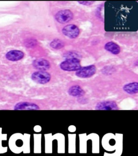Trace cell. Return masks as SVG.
I'll return each instance as SVG.
<instances>
[{"instance_id": "11", "label": "cell", "mask_w": 138, "mask_h": 156, "mask_svg": "<svg viewBox=\"0 0 138 156\" xmlns=\"http://www.w3.org/2000/svg\"><path fill=\"white\" fill-rule=\"evenodd\" d=\"M104 48L107 51H109L114 55L119 54L121 51V49L119 45L112 41L107 42L105 44Z\"/></svg>"}, {"instance_id": "14", "label": "cell", "mask_w": 138, "mask_h": 156, "mask_svg": "<svg viewBox=\"0 0 138 156\" xmlns=\"http://www.w3.org/2000/svg\"><path fill=\"white\" fill-rule=\"evenodd\" d=\"M36 44L37 41L35 39H28L25 42V46L28 47H32L35 46Z\"/></svg>"}, {"instance_id": "5", "label": "cell", "mask_w": 138, "mask_h": 156, "mask_svg": "<svg viewBox=\"0 0 138 156\" xmlns=\"http://www.w3.org/2000/svg\"><path fill=\"white\" fill-rule=\"evenodd\" d=\"M63 34L70 39L77 38L80 33L79 28L75 24H70L66 25L62 30Z\"/></svg>"}, {"instance_id": "3", "label": "cell", "mask_w": 138, "mask_h": 156, "mask_svg": "<svg viewBox=\"0 0 138 156\" xmlns=\"http://www.w3.org/2000/svg\"><path fill=\"white\" fill-rule=\"evenodd\" d=\"M55 17L58 23L61 24H66L72 20L73 14L70 10H62L56 13Z\"/></svg>"}, {"instance_id": "4", "label": "cell", "mask_w": 138, "mask_h": 156, "mask_svg": "<svg viewBox=\"0 0 138 156\" xmlns=\"http://www.w3.org/2000/svg\"><path fill=\"white\" fill-rule=\"evenodd\" d=\"M97 71L96 67L92 65L82 67L76 72V76L81 78H89L94 76Z\"/></svg>"}, {"instance_id": "8", "label": "cell", "mask_w": 138, "mask_h": 156, "mask_svg": "<svg viewBox=\"0 0 138 156\" xmlns=\"http://www.w3.org/2000/svg\"><path fill=\"white\" fill-rule=\"evenodd\" d=\"M40 109L39 106L32 102H21L15 106V110H38Z\"/></svg>"}, {"instance_id": "2", "label": "cell", "mask_w": 138, "mask_h": 156, "mask_svg": "<svg viewBox=\"0 0 138 156\" xmlns=\"http://www.w3.org/2000/svg\"><path fill=\"white\" fill-rule=\"evenodd\" d=\"M51 75L46 71H38L32 74V79L39 84H45L51 80Z\"/></svg>"}, {"instance_id": "13", "label": "cell", "mask_w": 138, "mask_h": 156, "mask_svg": "<svg viewBox=\"0 0 138 156\" xmlns=\"http://www.w3.org/2000/svg\"><path fill=\"white\" fill-rule=\"evenodd\" d=\"M50 47L55 49H60L64 47V43L63 41L58 39H54L50 43Z\"/></svg>"}, {"instance_id": "9", "label": "cell", "mask_w": 138, "mask_h": 156, "mask_svg": "<svg viewBox=\"0 0 138 156\" xmlns=\"http://www.w3.org/2000/svg\"><path fill=\"white\" fill-rule=\"evenodd\" d=\"M24 56V53L19 50L10 51H8L5 55L7 59L11 61H19L23 58Z\"/></svg>"}, {"instance_id": "12", "label": "cell", "mask_w": 138, "mask_h": 156, "mask_svg": "<svg viewBox=\"0 0 138 156\" xmlns=\"http://www.w3.org/2000/svg\"><path fill=\"white\" fill-rule=\"evenodd\" d=\"M123 90L125 92L130 94H135L138 92V83L137 82L127 83L123 87Z\"/></svg>"}, {"instance_id": "15", "label": "cell", "mask_w": 138, "mask_h": 156, "mask_svg": "<svg viewBox=\"0 0 138 156\" xmlns=\"http://www.w3.org/2000/svg\"><path fill=\"white\" fill-rule=\"evenodd\" d=\"M78 2L80 3L81 5H92L95 2L94 1H78Z\"/></svg>"}, {"instance_id": "6", "label": "cell", "mask_w": 138, "mask_h": 156, "mask_svg": "<svg viewBox=\"0 0 138 156\" xmlns=\"http://www.w3.org/2000/svg\"><path fill=\"white\" fill-rule=\"evenodd\" d=\"M98 110H119V107L116 103L113 101H103L97 103L95 107Z\"/></svg>"}, {"instance_id": "7", "label": "cell", "mask_w": 138, "mask_h": 156, "mask_svg": "<svg viewBox=\"0 0 138 156\" xmlns=\"http://www.w3.org/2000/svg\"><path fill=\"white\" fill-rule=\"evenodd\" d=\"M32 65L39 71H45L51 67L49 61L44 58H37L32 62Z\"/></svg>"}, {"instance_id": "1", "label": "cell", "mask_w": 138, "mask_h": 156, "mask_svg": "<svg viewBox=\"0 0 138 156\" xmlns=\"http://www.w3.org/2000/svg\"><path fill=\"white\" fill-rule=\"evenodd\" d=\"M61 69L67 72H74L77 71L80 69L82 66L80 61L77 58H68L65 61H63L60 64Z\"/></svg>"}, {"instance_id": "10", "label": "cell", "mask_w": 138, "mask_h": 156, "mask_svg": "<svg viewBox=\"0 0 138 156\" xmlns=\"http://www.w3.org/2000/svg\"><path fill=\"white\" fill-rule=\"evenodd\" d=\"M68 93L72 97H80L85 94V91L79 86L75 85L69 88Z\"/></svg>"}]
</instances>
